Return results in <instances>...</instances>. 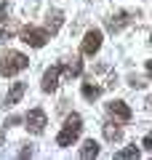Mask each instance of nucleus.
Here are the masks:
<instances>
[{
	"instance_id": "1",
	"label": "nucleus",
	"mask_w": 152,
	"mask_h": 160,
	"mask_svg": "<svg viewBox=\"0 0 152 160\" xmlns=\"http://www.w3.org/2000/svg\"><path fill=\"white\" fill-rule=\"evenodd\" d=\"M80 131H83V118H80V115H69V118L64 120L59 136H56V144L59 147H69L72 142H78Z\"/></svg>"
},
{
	"instance_id": "2",
	"label": "nucleus",
	"mask_w": 152,
	"mask_h": 160,
	"mask_svg": "<svg viewBox=\"0 0 152 160\" xmlns=\"http://www.w3.org/2000/svg\"><path fill=\"white\" fill-rule=\"evenodd\" d=\"M27 67H29V59L24 56V53H19V51H8L6 56L0 59V75H3V78H11V75L22 72V69H27Z\"/></svg>"
},
{
	"instance_id": "3",
	"label": "nucleus",
	"mask_w": 152,
	"mask_h": 160,
	"mask_svg": "<svg viewBox=\"0 0 152 160\" xmlns=\"http://www.w3.org/2000/svg\"><path fill=\"white\" fill-rule=\"evenodd\" d=\"M22 40L32 48H43L48 40V29H38V27H24L22 29Z\"/></svg>"
},
{
	"instance_id": "4",
	"label": "nucleus",
	"mask_w": 152,
	"mask_h": 160,
	"mask_svg": "<svg viewBox=\"0 0 152 160\" xmlns=\"http://www.w3.org/2000/svg\"><path fill=\"white\" fill-rule=\"evenodd\" d=\"M24 123H27V131L29 133L40 136V133L45 131V112H43V109H29L27 118H24Z\"/></svg>"
},
{
	"instance_id": "5",
	"label": "nucleus",
	"mask_w": 152,
	"mask_h": 160,
	"mask_svg": "<svg viewBox=\"0 0 152 160\" xmlns=\"http://www.w3.org/2000/svg\"><path fill=\"white\" fill-rule=\"evenodd\" d=\"M99 48H101V29H88V32H85V38H83L80 51H83L85 56H94Z\"/></svg>"
},
{
	"instance_id": "6",
	"label": "nucleus",
	"mask_w": 152,
	"mask_h": 160,
	"mask_svg": "<svg viewBox=\"0 0 152 160\" xmlns=\"http://www.w3.org/2000/svg\"><path fill=\"white\" fill-rule=\"evenodd\" d=\"M59 75H62V64H53V67H48L43 72V91L45 93H51V91H56V86H59Z\"/></svg>"
},
{
	"instance_id": "7",
	"label": "nucleus",
	"mask_w": 152,
	"mask_h": 160,
	"mask_svg": "<svg viewBox=\"0 0 152 160\" xmlns=\"http://www.w3.org/2000/svg\"><path fill=\"white\" fill-rule=\"evenodd\" d=\"M107 112L112 115L115 120H120V123H128V120L134 118V112H131V107L125 102H109L107 104Z\"/></svg>"
},
{
	"instance_id": "8",
	"label": "nucleus",
	"mask_w": 152,
	"mask_h": 160,
	"mask_svg": "<svg viewBox=\"0 0 152 160\" xmlns=\"http://www.w3.org/2000/svg\"><path fill=\"white\" fill-rule=\"evenodd\" d=\"M128 22H131V13L120 11V13H115V16L107 19V29H109V32H120V29H123Z\"/></svg>"
},
{
	"instance_id": "9",
	"label": "nucleus",
	"mask_w": 152,
	"mask_h": 160,
	"mask_svg": "<svg viewBox=\"0 0 152 160\" xmlns=\"http://www.w3.org/2000/svg\"><path fill=\"white\" fill-rule=\"evenodd\" d=\"M24 91H27V83H13L11 86V91H8V96H6V107H13V104H19V99L24 96Z\"/></svg>"
},
{
	"instance_id": "10",
	"label": "nucleus",
	"mask_w": 152,
	"mask_h": 160,
	"mask_svg": "<svg viewBox=\"0 0 152 160\" xmlns=\"http://www.w3.org/2000/svg\"><path fill=\"white\" fill-rule=\"evenodd\" d=\"M62 24H64V13L53 8V11L48 13V19H45V27H48V32H51V35H56L59 29H62Z\"/></svg>"
},
{
	"instance_id": "11",
	"label": "nucleus",
	"mask_w": 152,
	"mask_h": 160,
	"mask_svg": "<svg viewBox=\"0 0 152 160\" xmlns=\"http://www.w3.org/2000/svg\"><path fill=\"white\" fill-rule=\"evenodd\" d=\"M80 72H83V64H80V59H69V62L62 64V75H64V78H78Z\"/></svg>"
},
{
	"instance_id": "12",
	"label": "nucleus",
	"mask_w": 152,
	"mask_h": 160,
	"mask_svg": "<svg viewBox=\"0 0 152 160\" xmlns=\"http://www.w3.org/2000/svg\"><path fill=\"white\" fill-rule=\"evenodd\" d=\"M99 155V144L94 142V139H88V142H83V147H80V158L83 160H91Z\"/></svg>"
},
{
	"instance_id": "13",
	"label": "nucleus",
	"mask_w": 152,
	"mask_h": 160,
	"mask_svg": "<svg viewBox=\"0 0 152 160\" xmlns=\"http://www.w3.org/2000/svg\"><path fill=\"white\" fill-rule=\"evenodd\" d=\"M80 93H83V99H88V102H96V99L101 96V88H99V86H94V83H83Z\"/></svg>"
},
{
	"instance_id": "14",
	"label": "nucleus",
	"mask_w": 152,
	"mask_h": 160,
	"mask_svg": "<svg viewBox=\"0 0 152 160\" xmlns=\"http://www.w3.org/2000/svg\"><path fill=\"white\" fill-rule=\"evenodd\" d=\"M104 139H107V142H120V136H123V131H120L118 126H115V123H104Z\"/></svg>"
},
{
	"instance_id": "15",
	"label": "nucleus",
	"mask_w": 152,
	"mask_h": 160,
	"mask_svg": "<svg viewBox=\"0 0 152 160\" xmlns=\"http://www.w3.org/2000/svg\"><path fill=\"white\" fill-rule=\"evenodd\" d=\"M139 155H141L139 147H125V149H120L115 158H118V160H131V158H139Z\"/></svg>"
},
{
	"instance_id": "16",
	"label": "nucleus",
	"mask_w": 152,
	"mask_h": 160,
	"mask_svg": "<svg viewBox=\"0 0 152 160\" xmlns=\"http://www.w3.org/2000/svg\"><path fill=\"white\" fill-rule=\"evenodd\" d=\"M11 35H13L11 27H8V29H0V43H8V40H11Z\"/></svg>"
},
{
	"instance_id": "17",
	"label": "nucleus",
	"mask_w": 152,
	"mask_h": 160,
	"mask_svg": "<svg viewBox=\"0 0 152 160\" xmlns=\"http://www.w3.org/2000/svg\"><path fill=\"white\" fill-rule=\"evenodd\" d=\"M141 147H147V149H152V133H147V136L141 139Z\"/></svg>"
},
{
	"instance_id": "18",
	"label": "nucleus",
	"mask_w": 152,
	"mask_h": 160,
	"mask_svg": "<svg viewBox=\"0 0 152 160\" xmlns=\"http://www.w3.org/2000/svg\"><path fill=\"white\" fill-rule=\"evenodd\" d=\"M6 16H8V3H3V6H0V22H3Z\"/></svg>"
},
{
	"instance_id": "19",
	"label": "nucleus",
	"mask_w": 152,
	"mask_h": 160,
	"mask_svg": "<svg viewBox=\"0 0 152 160\" xmlns=\"http://www.w3.org/2000/svg\"><path fill=\"white\" fill-rule=\"evenodd\" d=\"M131 86H134V88H144V83H141L139 78H131Z\"/></svg>"
},
{
	"instance_id": "20",
	"label": "nucleus",
	"mask_w": 152,
	"mask_h": 160,
	"mask_svg": "<svg viewBox=\"0 0 152 160\" xmlns=\"http://www.w3.org/2000/svg\"><path fill=\"white\" fill-rule=\"evenodd\" d=\"M19 158H32V149H29V147L22 149V152H19Z\"/></svg>"
},
{
	"instance_id": "21",
	"label": "nucleus",
	"mask_w": 152,
	"mask_h": 160,
	"mask_svg": "<svg viewBox=\"0 0 152 160\" xmlns=\"http://www.w3.org/2000/svg\"><path fill=\"white\" fill-rule=\"evenodd\" d=\"M147 72L152 75V59H147Z\"/></svg>"
},
{
	"instance_id": "22",
	"label": "nucleus",
	"mask_w": 152,
	"mask_h": 160,
	"mask_svg": "<svg viewBox=\"0 0 152 160\" xmlns=\"http://www.w3.org/2000/svg\"><path fill=\"white\" fill-rule=\"evenodd\" d=\"M149 43H152V38H149Z\"/></svg>"
},
{
	"instance_id": "23",
	"label": "nucleus",
	"mask_w": 152,
	"mask_h": 160,
	"mask_svg": "<svg viewBox=\"0 0 152 160\" xmlns=\"http://www.w3.org/2000/svg\"><path fill=\"white\" fill-rule=\"evenodd\" d=\"M149 104H152V99H149Z\"/></svg>"
}]
</instances>
